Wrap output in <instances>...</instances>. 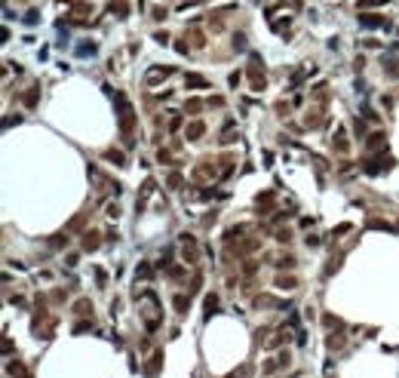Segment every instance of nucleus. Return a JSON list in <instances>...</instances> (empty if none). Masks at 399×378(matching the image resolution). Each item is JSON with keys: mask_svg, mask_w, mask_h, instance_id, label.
Listing matches in <instances>:
<instances>
[{"mask_svg": "<svg viewBox=\"0 0 399 378\" xmlns=\"http://www.w3.org/2000/svg\"><path fill=\"white\" fill-rule=\"evenodd\" d=\"M359 22L366 28H390V22H387L384 16H372V13H359Z\"/></svg>", "mask_w": 399, "mask_h": 378, "instance_id": "7ed1b4c3", "label": "nucleus"}, {"mask_svg": "<svg viewBox=\"0 0 399 378\" xmlns=\"http://www.w3.org/2000/svg\"><path fill=\"white\" fill-rule=\"evenodd\" d=\"M105 157L111 160V163H117V166H123V163H126V157H123L120 151H105Z\"/></svg>", "mask_w": 399, "mask_h": 378, "instance_id": "dca6fc26", "label": "nucleus"}, {"mask_svg": "<svg viewBox=\"0 0 399 378\" xmlns=\"http://www.w3.org/2000/svg\"><path fill=\"white\" fill-rule=\"evenodd\" d=\"M154 37H157V43H169V34H166V31H157Z\"/></svg>", "mask_w": 399, "mask_h": 378, "instance_id": "393cba45", "label": "nucleus"}, {"mask_svg": "<svg viewBox=\"0 0 399 378\" xmlns=\"http://www.w3.org/2000/svg\"><path fill=\"white\" fill-rule=\"evenodd\" d=\"M175 50H178V52H188L190 47H188V43H185V40H175Z\"/></svg>", "mask_w": 399, "mask_h": 378, "instance_id": "c756f323", "label": "nucleus"}, {"mask_svg": "<svg viewBox=\"0 0 399 378\" xmlns=\"http://www.w3.org/2000/svg\"><path fill=\"white\" fill-rule=\"evenodd\" d=\"M387 0H359V9H369V6H381Z\"/></svg>", "mask_w": 399, "mask_h": 378, "instance_id": "aec40b11", "label": "nucleus"}, {"mask_svg": "<svg viewBox=\"0 0 399 378\" xmlns=\"http://www.w3.org/2000/svg\"><path fill=\"white\" fill-rule=\"evenodd\" d=\"M335 148H338V154H347L350 148H347V135H344V129H338V135H335Z\"/></svg>", "mask_w": 399, "mask_h": 378, "instance_id": "9b49d317", "label": "nucleus"}, {"mask_svg": "<svg viewBox=\"0 0 399 378\" xmlns=\"http://www.w3.org/2000/svg\"><path fill=\"white\" fill-rule=\"evenodd\" d=\"M215 307H218V299H215V295H209V299H206V314H212Z\"/></svg>", "mask_w": 399, "mask_h": 378, "instance_id": "4be33fe9", "label": "nucleus"}, {"mask_svg": "<svg viewBox=\"0 0 399 378\" xmlns=\"http://www.w3.org/2000/svg\"><path fill=\"white\" fill-rule=\"evenodd\" d=\"M221 105H224V101H221L218 96H212V99H209V108H221Z\"/></svg>", "mask_w": 399, "mask_h": 378, "instance_id": "cd10ccee", "label": "nucleus"}, {"mask_svg": "<svg viewBox=\"0 0 399 378\" xmlns=\"http://www.w3.org/2000/svg\"><path fill=\"white\" fill-rule=\"evenodd\" d=\"M273 203H277V200H273V194H270V191L258 194V200H255V206H258L261 212H270V209H273Z\"/></svg>", "mask_w": 399, "mask_h": 378, "instance_id": "423d86ee", "label": "nucleus"}, {"mask_svg": "<svg viewBox=\"0 0 399 378\" xmlns=\"http://www.w3.org/2000/svg\"><path fill=\"white\" fill-rule=\"evenodd\" d=\"M307 126H310V129H319V126H323V111L307 114Z\"/></svg>", "mask_w": 399, "mask_h": 378, "instance_id": "4468645a", "label": "nucleus"}, {"mask_svg": "<svg viewBox=\"0 0 399 378\" xmlns=\"http://www.w3.org/2000/svg\"><path fill=\"white\" fill-rule=\"evenodd\" d=\"M83 249H86V252L98 249V231H89V234L83 237Z\"/></svg>", "mask_w": 399, "mask_h": 378, "instance_id": "1a4fd4ad", "label": "nucleus"}, {"mask_svg": "<svg viewBox=\"0 0 399 378\" xmlns=\"http://www.w3.org/2000/svg\"><path fill=\"white\" fill-rule=\"evenodd\" d=\"M154 19H166V9L163 6H154Z\"/></svg>", "mask_w": 399, "mask_h": 378, "instance_id": "c85d7f7f", "label": "nucleus"}, {"mask_svg": "<svg viewBox=\"0 0 399 378\" xmlns=\"http://www.w3.org/2000/svg\"><path fill=\"white\" fill-rule=\"evenodd\" d=\"M188 34H190V40L197 43V47H203V34H200V28H190Z\"/></svg>", "mask_w": 399, "mask_h": 378, "instance_id": "6ab92c4d", "label": "nucleus"}, {"mask_svg": "<svg viewBox=\"0 0 399 378\" xmlns=\"http://www.w3.org/2000/svg\"><path fill=\"white\" fill-rule=\"evenodd\" d=\"M169 74H172V68H151V74H147L144 80H147V83L154 86V83H160V80H166Z\"/></svg>", "mask_w": 399, "mask_h": 378, "instance_id": "39448f33", "label": "nucleus"}, {"mask_svg": "<svg viewBox=\"0 0 399 378\" xmlns=\"http://www.w3.org/2000/svg\"><path fill=\"white\" fill-rule=\"evenodd\" d=\"M157 160H160V163H172V154H169V151H157Z\"/></svg>", "mask_w": 399, "mask_h": 378, "instance_id": "5701e85b", "label": "nucleus"}, {"mask_svg": "<svg viewBox=\"0 0 399 378\" xmlns=\"http://www.w3.org/2000/svg\"><path fill=\"white\" fill-rule=\"evenodd\" d=\"M185 86H188V89H206L209 80L200 77V74H185Z\"/></svg>", "mask_w": 399, "mask_h": 378, "instance_id": "20e7f679", "label": "nucleus"}, {"mask_svg": "<svg viewBox=\"0 0 399 378\" xmlns=\"http://www.w3.org/2000/svg\"><path fill=\"white\" fill-rule=\"evenodd\" d=\"M77 55H80V59H93V55H95V43H80Z\"/></svg>", "mask_w": 399, "mask_h": 378, "instance_id": "9d476101", "label": "nucleus"}, {"mask_svg": "<svg viewBox=\"0 0 399 378\" xmlns=\"http://www.w3.org/2000/svg\"><path fill=\"white\" fill-rule=\"evenodd\" d=\"M37 96H40V86L34 83L28 93H25V105H28V108H34V105H37Z\"/></svg>", "mask_w": 399, "mask_h": 378, "instance_id": "f8f14e48", "label": "nucleus"}, {"mask_svg": "<svg viewBox=\"0 0 399 378\" xmlns=\"http://www.w3.org/2000/svg\"><path fill=\"white\" fill-rule=\"evenodd\" d=\"M160 360H163V351H157V353H154V357H151V363H147V369H144V372H147V375H157V372H160V369H157V366H160Z\"/></svg>", "mask_w": 399, "mask_h": 378, "instance_id": "ddd939ff", "label": "nucleus"}, {"mask_svg": "<svg viewBox=\"0 0 399 378\" xmlns=\"http://www.w3.org/2000/svg\"><path fill=\"white\" fill-rule=\"evenodd\" d=\"M249 80H252V89H264V71L258 65V55H252V62H249Z\"/></svg>", "mask_w": 399, "mask_h": 378, "instance_id": "f03ea898", "label": "nucleus"}, {"mask_svg": "<svg viewBox=\"0 0 399 378\" xmlns=\"http://www.w3.org/2000/svg\"><path fill=\"white\" fill-rule=\"evenodd\" d=\"M323 320H326V326H329V329H344V323H341L338 317H332V314H326Z\"/></svg>", "mask_w": 399, "mask_h": 378, "instance_id": "a211bd4d", "label": "nucleus"}, {"mask_svg": "<svg viewBox=\"0 0 399 378\" xmlns=\"http://www.w3.org/2000/svg\"><path fill=\"white\" fill-rule=\"evenodd\" d=\"M203 132H206V126H203L200 120H193V123L188 126V139H190V142H197V139H200Z\"/></svg>", "mask_w": 399, "mask_h": 378, "instance_id": "6e6552de", "label": "nucleus"}, {"mask_svg": "<svg viewBox=\"0 0 399 378\" xmlns=\"http://www.w3.org/2000/svg\"><path fill=\"white\" fill-rule=\"evenodd\" d=\"M169 188H181V176H169Z\"/></svg>", "mask_w": 399, "mask_h": 378, "instance_id": "a878e982", "label": "nucleus"}, {"mask_svg": "<svg viewBox=\"0 0 399 378\" xmlns=\"http://www.w3.org/2000/svg\"><path fill=\"white\" fill-rule=\"evenodd\" d=\"M188 307H190V299H188V295H175V311H178V314H185Z\"/></svg>", "mask_w": 399, "mask_h": 378, "instance_id": "2eb2a0df", "label": "nucleus"}, {"mask_svg": "<svg viewBox=\"0 0 399 378\" xmlns=\"http://www.w3.org/2000/svg\"><path fill=\"white\" fill-rule=\"evenodd\" d=\"M139 277H141V280L151 277V265H139Z\"/></svg>", "mask_w": 399, "mask_h": 378, "instance_id": "b1692460", "label": "nucleus"}, {"mask_svg": "<svg viewBox=\"0 0 399 378\" xmlns=\"http://www.w3.org/2000/svg\"><path fill=\"white\" fill-rule=\"evenodd\" d=\"M178 126H181V120L172 117V120H169V132H178Z\"/></svg>", "mask_w": 399, "mask_h": 378, "instance_id": "bb28decb", "label": "nucleus"}, {"mask_svg": "<svg viewBox=\"0 0 399 378\" xmlns=\"http://www.w3.org/2000/svg\"><path fill=\"white\" fill-rule=\"evenodd\" d=\"M108 9H111L114 16H126V13H129V3H126V0H111Z\"/></svg>", "mask_w": 399, "mask_h": 378, "instance_id": "0eeeda50", "label": "nucleus"}, {"mask_svg": "<svg viewBox=\"0 0 399 378\" xmlns=\"http://www.w3.org/2000/svg\"><path fill=\"white\" fill-rule=\"evenodd\" d=\"M114 108H117V117H120V132L126 135V142H132V123H135V111L126 101V96L117 93L114 96Z\"/></svg>", "mask_w": 399, "mask_h": 378, "instance_id": "f257e3e1", "label": "nucleus"}, {"mask_svg": "<svg viewBox=\"0 0 399 378\" xmlns=\"http://www.w3.org/2000/svg\"><path fill=\"white\" fill-rule=\"evenodd\" d=\"M185 111H188V114H200V111H203V105H200V101H188Z\"/></svg>", "mask_w": 399, "mask_h": 378, "instance_id": "412c9836", "label": "nucleus"}, {"mask_svg": "<svg viewBox=\"0 0 399 378\" xmlns=\"http://www.w3.org/2000/svg\"><path fill=\"white\" fill-rule=\"evenodd\" d=\"M277 283H280V286H289V289H295V286H298V277H292V274L286 277V274H282V277H277Z\"/></svg>", "mask_w": 399, "mask_h": 378, "instance_id": "f3484780", "label": "nucleus"}]
</instances>
